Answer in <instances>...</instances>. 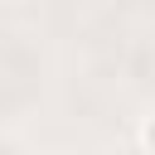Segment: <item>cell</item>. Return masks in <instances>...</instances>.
Wrapping results in <instances>:
<instances>
[{
    "label": "cell",
    "mask_w": 155,
    "mask_h": 155,
    "mask_svg": "<svg viewBox=\"0 0 155 155\" xmlns=\"http://www.w3.org/2000/svg\"><path fill=\"white\" fill-rule=\"evenodd\" d=\"M136 136H140V150H145V155H155V111L140 121V131H136Z\"/></svg>",
    "instance_id": "cell-1"
},
{
    "label": "cell",
    "mask_w": 155,
    "mask_h": 155,
    "mask_svg": "<svg viewBox=\"0 0 155 155\" xmlns=\"http://www.w3.org/2000/svg\"><path fill=\"white\" fill-rule=\"evenodd\" d=\"M150 63H155V53H150Z\"/></svg>",
    "instance_id": "cell-2"
}]
</instances>
